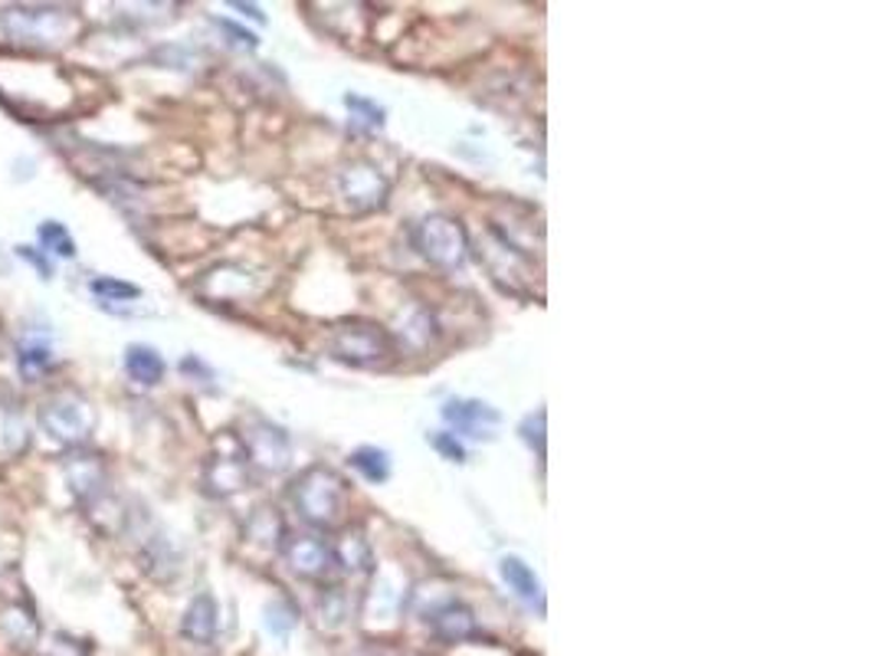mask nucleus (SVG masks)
Returning a JSON list of instances; mask_svg holds the SVG:
<instances>
[{"label": "nucleus", "instance_id": "2eb2a0df", "mask_svg": "<svg viewBox=\"0 0 875 656\" xmlns=\"http://www.w3.org/2000/svg\"><path fill=\"white\" fill-rule=\"evenodd\" d=\"M126 372L131 381H138L144 388H154L164 378V358L151 345H128Z\"/></svg>", "mask_w": 875, "mask_h": 656}, {"label": "nucleus", "instance_id": "f3484780", "mask_svg": "<svg viewBox=\"0 0 875 656\" xmlns=\"http://www.w3.org/2000/svg\"><path fill=\"white\" fill-rule=\"evenodd\" d=\"M40 244L50 250V254H60V257H76V244H73V237H69V230L60 224V221H46V224H40Z\"/></svg>", "mask_w": 875, "mask_h": 656}, {"label": "nucleus", "instance_id": "5701e85b", "mask_svg": "<svg viewBox=\"0 0 875 656\" xmlns=\"http://www.w3.org/2000/svg\"><path fill=\"white\" fill-rule=\"evenodd\" d=\"M345 103H348V109H358V112H365L371 126H380V116H384V112H380L377 106H371V103H365V99H358V96H348Z\"/></svg>", "mask_w": 875, "mask_h": 656}, {"label": "nucleus", "instance_id": "9d476101", "mask_svg": "<svg viewBox=\"0 0 875 656\" xmlns=\"http://www.w3.org/2000/svg\"><path fill=\"white\" fill-rule=\"evenodd\" d=\"M247 480H250V463H247L244 447H237L234 456H227V453L214 456L210 466H207V490L217 493V496H230V493L244 490Z\"/></svg>", "mask_w": 875, "mask_h": 656}, {"label": "nucleus", "instance_id": "412c9836", "mask_svg": "<svg viewBox=\"0 0 875 656\" xmlns=\"http://www.w3.org/2000/svg\"><path fill=\"white\" fill-rule=\"evenodd\" d=\"M433 447H436L446 460H453V463H463V460H466V450L460 447V440H456L453 433H436V437H433Z\"/></svg>", "mask_w": 875, "mask_h": 656}, {"label": "nucleus", "instance_id": "7ed1b4c3", "mask_svg": "<svg viewBox=\"0 0 875 656\" xmlns=\"http://www.w3.org/2000/svg\"><path fill=\"white\" fill-rule=\"evenodd\" d=\"M393 355L390 335L375 322H345L332 335V358L352 368H377L387 365Z\"/></svg>", "mask_w": 875, "mask_h": 656}, {"label": "nucleus", "instance_id": "f8f14e48", "mask_svg": "<svg viewBox=\"0 0 875 656\" xmlns=\"http://www.w3.org/2000/svg\"><path fill=\"white\" fill-rule=\"evenodd\" d=\"M181 634L201 647L214 644V637H217V601L210 594H197L191 601V607L184 611V621H181Z\"/></svg>", "mask_w": 875, "mask_h": 656}, {"label": "nucleus", "instance_id": "ddd939ff", "mask_svg": "<svg viewBox=\"0 0 875 656\" xmlns=\"http://www.w3.org/2000/svg\"><path fill=\"white\" fill-rule=\"evenodd\" d=\"M0 634L10 641V647L17 650H30L40 637V624L33 617V611L26 604H13L0 614Z\"/></svg>", "mask_w": 875, "mask_h": 656}, {"label": "nucleus", "instance_id": "a211bd4d", "mask_svg": "<svg viewBox=\"0 0 875 656\" xmlns=\"http://www.w3.org/2000/svg\"><path fill=\"white\" fill-rule=\"evenodd\" d=\"M332 555H335V564H342V568H368L371 564V551H368V541L361 538V535H355V538H345L338 548H332Z\"/></svg>", "mask_w": 875, "mask_h": 656}, {"label": "nucleus", "instance_id": "39448f33", "mask_svg": "<svg viewBox=\"0 0 875 656\" xmlns=\"http://www.w3.org/2000/svg\"><path fill=\"white\" fill-rule=\"evenodd\" d=\"M93 423H96L93 407L76 394H56L40 407V427L50 433V440L66 447L83 443L93 433Z\"/></svg>", "mask_w": 875, "mask_h": 656}, {"label": "nucleus", "instance_id": "6e6552de", "mask_svg": "<svg viewBox=\"0 0 875 656\" xmlns=\"http://www.w3.org/2000/svg\"><path fill=\"white\" fill-rule=\"evenodd\" d=\"M282 555L299 578H322L335 564L332 545L315 535H295L282 541Z\"/></svg>", "mask_w": 875, "mask_h": 656}, {"label": "nucleus", "instance_id": "393cba45", "mask_svg": "<svg viewBox=\"0 0 875 656\" xmlns=\"http://www.w3.org/2000/svg\"><path fill=\"white\" fill-rule=\"evenodd\" d=\"M50 656H86V654H83V647H79V644H73V641H66V637H63V641H56V644H53V654Z\"/></svg>", "mask_w": 875, "mask_h": 656}, {"label": "nucleus", "instance_id": "f03ea898", "mask_svg": "<svg viewBox=\"0 0 875 656\" xmlns=\"http://www.w3.org/2000/svg\"><path fill=\"white\" fill-rule=\"evenodd\" d=\"M0 26L17 43L63 46L79 30V20L73 10L63 7H7L0 13Z\"/></svg>", "mask_w": 875, "mask_h": 656}, {"label": "nucleus", "instance_id": "1a4fd4ad", "mask_svg": "<svg viewBox=\"0 0 875 656\" xmlns=\"http://www.w3.org/2000/svg\"><path fill=\"white\" fill-rule=\"evenodd\" d=\"M443 417L466 437H493L489 430L499 423V410L483 400H450Z\"/></svg>", "mask_w": 875, "mask_h": 656}, {"label": "nucleus", "instance_id": "f257e3e1", "mask_svg": "<svg viewBox=\"0 0 875 656\" xmlns=\"http://www.w3.org/2000/svg\"><path fill=\"white\" fill-rule=\"evenodd\" d=\"M292 499L299 516L315 528H338L348 516V483L325 466H312L295 483Z\"/></svg>", "mask_w": 875, "mask_h": 656}, {"label": "nucleus", "instance_id": "a878e982", "mask_svg": "<svg viewBox=\"0 0 875 656\" xmlns=\"http://www.w3.org/2000/svg\"><path fill=\"white\" fill-rule=\"evenodd\" d=\"M234 7H237V10H244V13H250L252 20H259V23L266 20V17L259 13V7H252V3H234Z\"/></svg>", "mask_w": 875, "mask_h": 656}, {"label": "nucleus", "instance_id": "9b49d317", "mask_svg": "<svg viewBox=\"0 0 875 656\" xmlns=\"http://www.w3.org/2000/svg\"><path fill=\"white\" fill-rule=\"evenodd\" d=\"M430 627H433V634H436L440 641H446V644H463V641H469V637L479 634V624H476L473 611H469L466 604H456V601L436 607V611L430 614Z\"/></svg>", "mask_w": 875, "mask_h": 656}, {"label": "nucleus", "instance_id": "4be33fe9", "mask_svg": "<svg viewBox=\"0 0 875 656\" xmlns=\"http://www.w3.org/2000/svg\"><path fill=\"white\" fill-rule=\"evenodd\" d=\"M217 26H220V30H227V33H230V36H234V43H240V46H256V36H252V33H247V30H240V26H237V23H230V20H217Z\"/></svg>", "mask_w": 875, "mask_h": 656}, {"label": "nucleus", "instance_id": "b1692460", "mask_svg": "<svg viewBox=\"0 0 875 656\" xmlns=\"http://www.w3.org/2000/svg\"><path fill=\"white\" fill-rule=\"evenodd\" d=\"M17 254H20V257H23V260H30V262H33V266H36V269H40V276H43V279H50V276H53V269H50V266H46V260H43V257H40V254H36V250H33V247H17Z\"/></svg>", "mask_w": 875, "mask_h": 656}, {"label": "nucleus", "instance_id": "4468645a", "mask_svg": "<svg viewBox=\"0 0 875 656\" xmlns=\"http://www.w3.org/2000/svg\"><path fill=\"white\" fill-rule=\"evenodd\" d=\"M501 578H505V584L525 601V604H538V611L544 607V594H541V581H538V574L521 561V558H501Z\"/></svg>", "mask_w": 875, "mask_h": 656}, {"label": "nucleus", "instance_id": "dca6fc26", "mask_svg": "<svg viewBox=\"0 0 875 656\" xmlns=\"http://www.w3.org/2000/svg\"><path fill=\"white\" fill-rule=\"evenodd\" d=\"M352 466H355L368 483H384V480L390 476V460H387V453L377 450V447H361V450H355V453H352Z\"/></svg>", "mask_w": 875, "mask_h": 656}, {"label": "nucleus", "instance_id": "6ab92c4d", "mask_svg": "<svg viewBox=\"0 0 875 656\" xmlns=\"http://www.w3.org/2000/svg\"><path fill=\"white\" fill-rule=\"evenodd\" d=\"M93 292H96V295H106V299H138V295H141L138 286L122 282V279H112V276H99V279H93Z\"/></svg>", "mask_w": 875, "mask_h": 656}, {"label": "nucleus", "instance_id": "423d86ee", "mask_svg": "<svg viewBox=\"0 0 875 656\" xmlns=\"http://www.w3.org/2000/svg\"><path fill=\"white\" fill-rule=\"evenodd\" d=\"M244 453H247V463L256 466V470H262V473H282L289 466L292 447H289L285 430L259 420V423H252L250 430L244 433Z\"/></svg>", "mask_w": 875, "mask_h": 656}, {"label": "nucleus", "instance_id": "0eeeda50", "mask_svg": "<svg viewBox=\"0 0 875 656\" xmlns=\"http://www.w3.org/2000/svg\"><path fill=\"white\" fill-rule=\"evenodd\" d=\"M338 187H342V197L355 211H375L387 197V178L377 171L375 164H365V161L348 164L338 178Z\"/></svg>", "mask_w": 875, "mask_h": 656}, {"label": "nucleus", "instance_id": "aec40b11", "mask_svg": "<svg viewBox=\"0 0 875 656\" xmlns=\"http://www.w3.org/2000/svg\"><path fill=\"white\" fill-rule=\"evenodd\" d=\"M295 621H299V617H295V611H292L285 601H276V604L269 607V617H266L269 631H276L279 637H285V634L295 627Z\"/></svg>", "mask_w": 875, "mask_h": 656}, {"label": "nucleus", "instance_id": "20e7f679", "mask_svg": "<svg viewBox=\"0 0 875 656\" xmlns=\"http://www.w3.org/2000/svg\"><path fill=\"white\" fill-rule=\"evenodd\" d=\"M413 247L440 269H460L469 260V240L466 230L450 217H426L413 230Z\"/></svg>", "mask_w": 875, "mask_h": 656}]
</instances>
